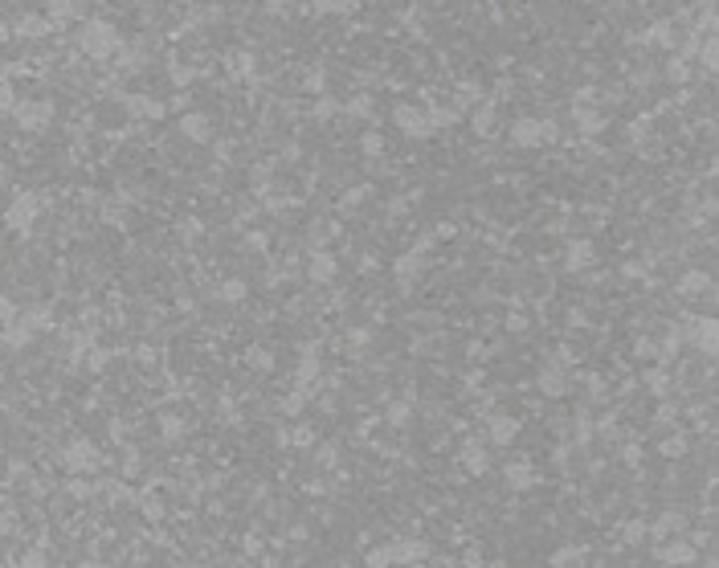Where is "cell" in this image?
I'll list each match as a JSON object with an SVG mask.
<instances>
[{
    "mask_svg": "<svg viewBox=\"0 0 719 568\" xmlns=\"http://www.w3.org/2000/svg\"><path fill=\"white\" fill-rule=\"evenodd\" d=\"M495 107H491V102H486V107H479V111H474V131H479V135H491V131H495Z\"/></svg>",
    "mask_w": 719,
    "mask_h": 568,
    "instance_id": "cell-12",
    "label": "cell"
},
{
    "mask_svg": "<svg viewBox=\"0 0 719 568\" xmlns=\"http://www.w3.org/2000/svg\"><path fill=\"white\" fill-rule=\"evenodd\" d=\"M568 262H573V266H584V262H589V245H584V241H576L573 254H568Z\"/></svg>",
    "mask_w": 719,
    "mask_h": 568,
    "instance_id": "cell-17",
    "label": "cell"
},
{
    "mask_svg": "<svg viewBox=\"0 0 719 568\" xmlns=\"http://www.w3.org/2000/svg\"><path fill=\"white\" fill-rule=\"evenodd\" d=\"M576 123H580V131H601L605 127V115H597V111H576Z\"/></svg>",
    "mask_w": 719,
    "mask_h": 568,
    "instance_id": "cell-13",
    "label": "cell"
},
{
    "mask_svg": "<svg viewBox=\"0 0 719 568\" xmlns=\"http://www.w3.org/2000/svg\"><path fill=\"white\" fill-rule=\"evenodd\" d=\"M303 86H307V90H323V74H319V70H311V74H307V82H303Z\"/></svg>",
    "mask_w": 719,
    "mask_h": 568,
    "instance_id": "cell-20",
    "label": "cell"
},
{
    "mask_svg": "<svg viewBox=\"0 0 719 568\" xmlns=\"http://www.w3.org/2000/svg\"><path fill=\"white\" fill-rule=\"evenodd\" d=\"M127 111H135V115H144V119H160V115H164V107H160V102H151V98H144V95L127 98Z\"/></svg>",
    "mask_w": 719,
    "mask_h": 568,
    "instance_id": "cell-8",
    "label": "cell"
},
{
    "mask_svg": "<svg viewBox=\"0 0 719 568\" xmlns=\"http://www.w3.org/2000/svg\"><path fill=\"white\" fill-rule=\"evenodd\" d=\"M311 8L319 17H348L356 8V0H311Z\"/></svg>",
    "mask_w": 719,
    "mask_h": 568,
    "instance_id": "cell-7",
    "label": "cell"
},
{
    "mask_svg": "<svg viewBox=\"0 0 719 568\" xmlns=\"http://www.w3.org/2000/svg\"><path fill=\"white\" fill-rule=\"evenodd\" d=\"M331 115H339V102L336 98H319L315 102V119H331Z\"/></svg>",
    "mask_w": 719,
    "mask_h": 568,
    "instance_id": "cell-15",
    "label": "cell"
},
{
    "mask_svg": "<svg viewBox=\"0 0 719 568\" xmlns=\"http://www.w3.org/2000/svg\"><path fill=\"white\" fill-rule=\"evenodd\" d=\"M560 135V127L556 123H540V119H515V127H511V140L519 143V147H535V143H544V140H556Z\"/></svg>",
    "mask_w": 719,
    "mask_h": 568,
    "instance_id": "cell-2",
    "label": "cell"
},
{
    "mask_svg": "<svg viewBox=\"0 0 719 568\" xmlns=\"http://www.w3.org/2000/svg\"><path fill=\"white\" fill-rule=\"evenodd\" d=\"M290 4H294V0H266V8H270V13H287Z\"/></svg>",
    "mask_w": 719,
    "mask_h": 568,
    "instance_id": "cell-21",
    "label": "cell"
},
{
    "mask_svg": "<svg viewBox=\"0 0 719 568\" xmlns=\"http://www.w3.org/2000/svg\"><path fill=\"white\" fill-rule=\"evenodd\" d=\"M646 41H650V46H662V49H671V46H674V33H671V21H658V25H650Z\"/></svg>",
    "mask_w": 719,
    "mask_h": 568,
    "instance_id": "cell-11",
    "label": "cell"
},
{
    "mask_svg": "<svg viewBox=\"0 0 719 568\" xmlns=\"http://www.w3.org/2000/svg\"><path fill=\"white\" fill-rule=\"evenodd\" d=\"M53 115V107L49 102H21V111H17V123H21L25 131H41Z\"/></svg>",
    "mask_w": 719,
    "mask_h": 568,
    "instance_id": "cell-4",
    "label": "cell"
},
{
    "mask_svg": "<svg viewBox=\"0 0 719 568\" xmlns=\"http://www.w3.org/2000/svg\"><path fill=\"white\" fill-rule=\"evenodd\" d=\"M364 151L368 156H381V135H364Z\"/></svg>",
    "mask_w": 719,
    "mask_h": 568,
    "instance_id": "cell-19",
    "label": "cell"
},
{
    "mask_svg": "<svg viewBox=\"0 0 719 568\" xmlns=\"http://www.w3.org/2000/svg\"><path fill=\"white\" fill-rule=\"evenodd\" d=\"M241 290H245L241 283H229V286H225V295H229V299H241Z\"/></svg>",
    "mask_w": 719,
    "mask_h": 568,
    "instance_id": "cell-22",
    "label": "cell"
},
{
    "mask_svg": "<svg viewBox=\"0 0 719 568\" xmlns=\"http://www.w3.org/2000/svg\"><path fill=\"white\" fill-rule=\"evenodd\" d=\"M397 127L401 131H409V135H433L437 127H433V119L425 115V111H417V107H397Z\"/></svg>",
    "mask_w": 719,
    "mask_h": 568,
    "instance_id": "cell-3",
    "label": "cell"
},
{
    "mask_svg": "<svg viewBox=\"0 0 719 568\" xmlns=\"http://www.w3.org/2000/svg\"><path fill=\"white\" fill-rule=\"evenodd\" d=\"M687 74H691L687 58H674L671 66H666V78H671V82H687Z\"/></svg>",
    "mask_w": 719,
    "mask_h": 568,
    "instance_id": "cell-14",
    "label": "cell"
},
{
    "mask_svg": "<svg viewBox=\"0 0 719 568\" xmlns=\"http://www.w3.org/2000/svg\"><path fill=\"white\" fill-rule=\"evenodd\" d=\"M78 49L90 53V58H115L123 49L119 29L111 21H102V17H90V21H82V29H78Z\"/></svg>",
    "mask_w": 719,
    "mask_h": 568,
    "instance_id": "cell-1",
    "label": "cell"
},
{
    "mask_svg": "<svg viewBox=\"0 0 719 568\" xmlns=\"http://www.w3.org/2000/svg\"><path fill=\"white\" fill-rule=\"evenodd\" d=\"M4 41H8V25L0 21V46H4Z\"/></svg>",
    "mask_w": 719,
    "mask_h": 568,
    "instance_id": "cell-23",
    "label": "cell"
},
{
    "mask_svg": "<svg viewBox=\"0 0 719 568\" xmlns=\"http://www.w3.org/2000/svg\"><path fill=\"white\" fill-rule=\"evenodd\" d=\"M348 111H352V115H368V111H372V98H368V95H364V98H356V102H352Z\"/></svg>",
    "mask_w": 719,
    "mask_h": 568,
    "instance_id": "cell-18",
    "label": "cell"
},
{
    "mask_svg": "<svg viewBox=\"0 0 719 568\" xmlns=\"http://www.w3.org/2000/svg\"><path fill=\"white\" fill-rule=\"evenodd\" d=\"M33 217H37V196H17V205H13V213H8V225H13V229H29Z\"/></svg>",
    "mask_w": 719,
    "mask_h": 568,
    "instance_id": "cell-6",
    "label": "cell"
},
{
    "mask_svg": "<svg viewBox=\"0 0 719 568\" xmlns=\"http://www.w3.org/2000/svg\"><path fill=\"white\" fill-rule=\"evenodd\" d=\"M331 274H336V258H331V254H315L311 258V278L315 283H327Z\"/></svg>",
    "mask_w": 719,
    "mask_h": 568,
    "instance_id": "cell-10",
    "label": "cell"
},
{
    "mask_svg": "<svg viewBox=\"0 0 719 568\" xmlns=\"http://www.w3.org/2000/svg\"><path fill=\"white\" fill-rule=\"evenodd\" d=\"M49 29H53V21H46V17H25V21H17V33L21 37H46Z\"/></svg>",
    "mask_w": 719,
    "mask_h": 568,
    "instance_id": "cell-9",
    "label": "cell"
},
{
    "mask_svg": "<svg viewBox=\"0 0 719 568\" xmlns=\"http://www.w3.org/2000/svg\"><path fill=\"white\" fill-rule=\"evenodd\" d=\"M180 131H184L189 140L205 143V140H209V135H213V123H209V115H200V111H192V115H184V119H180Z\"/></svg>",
    "mask_w": 719,
    "mask_h": 568,
    "instance_id": "cell-5",
    "label": "cell"
},
{
    "mask_svg": "<svg viewBox=\"0 0 719 568\" xmlns=\"http://www.w3.org/2000/svg\"><path fill=\"white\" fill-rule=\"evenodd\" d=\"M479 95H482L479 82H466V86H458V102H462V107H470V102H474Z\"/></svg>",
    "mask_w": 719,
    "mask_h": 568,
    "instance_id": "cell-16",
    "label": "cell"
}]
</instances>
